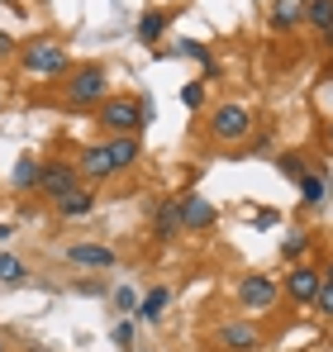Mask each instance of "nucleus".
Listing matches in <instances>:
<instances>
[{
    "instance_id": "nucleus-1",
    "label": "nucleus",
    "mask_w": 333,
    "mask_h": 352,
    "mask_svg": "<svg viewBox=\"0 0 333 352\" xmlns=\"http://www.w3.org/2000/svg\"><path fill=\"white\" fill-rule=\"evenodd\" d=\"M67 100L72 105H100L105 100V67H96V62L76 67L72 81H67Z\"/></svg>"
},
{
    "instance_id": "nucleus-2",
    "label": "nucleus",
    "mask_w": 333,
    "mask_h": 352,
    "mask_svg": "<svg viewBox=\"0 0 333 352\" xmlns=\"http://www.w3.org/2000/svg\"><path fill=\"white\" fill-rule=\"evenodd\" d=\"M100 124L114 129V133H138L143 129V105L133 96H114V100L100 105Z\"/></svg>"
},
{
    "instance_id": "nucleus-3",
    "label": "nucleus",
    "mask_w": 333,
    "mask_h": 352,
    "mask_svg": "<svg viewBox=\"0 0 333 352\" xmlns=\"http://www.w3.org/2000/svg\"><path fill=\"white\" fill-rule=\"evenodd\" d=\"M24 67L39 72V76H62L67 72V48L53 43V38H39V43L24 48Z\"/></svg>"
},
{
    "instance_id": "nucleus-4",
    "label": "nucleus",
    "mask_w": 333,
    "mask_h": 352,
    "mask_svg": "<svg viewBox=\"0 0 333 352\" xmlns=\"http://www.w3.org/2000/svg\"><path fill=\"white\" fill-rule=\"evenodd\" d=\"M39 190H43L53 205H62L67 195H76V190H81V172H76V167L53 162V167H43V176H39Z\"/></svg>"
},
{
    "instance_id": "nucleus-5",
    "label": "nucleus",
    "mask_w": 333,
    "mask_h": 352,
    "mask_svg": "<svg viewBox=\"0 0 333 352\" xmlns=\"http://www.w3.org/2000/svg\"><path fill=\"white\" fill-rule=\"evenodd\" d=\"M210 129H215V138H224V143H243L248 129H253V115H248L243 105H219Z\"/></svg>"
},
{
    "instance_id": "nucleus-6",
    "label": "nucleus",
    "mask_w": 333,
    "mask_h": 352,
    "mask_svg": "<svg viewBox=\"0 0 333 352\" xmlns=\"http://www.w3.org/2000/svg\"><path fill=\"white\" fill-rule=\"evenodd\" d=\"M215 343H219L224 352H257L262 348V333H257L253 324H219Z\"/></svg>"
},
{
    "instance_id": "nucleus-7",
    "label": "nucleus",
    "mask_w": 333,
    "mask_h": 352,
    "mask_svg": "<svg viewBox=\"0 0 333 352\" xmlns=\"http://www.w3.org/2000/svg\"><path fill=\"white\" fill-rule=\"evenodd\" d=\"M238 300H243L248 309H272V305H277V281H272V276H243Z\"/></svg>"
},
{
    "instance_id": "nucleus-8",
    "label": "nucleus",
    "mask_w": 333,
    "mask_h": 352,
    "mask_svg": "<svg viewBox=\"0 0 333 352\" xmlns=\"http://www.w3.org/2000/svg\"><path fill=\"white\" fill-rule=\"evenodd\" d=\"M210 224H215V200L186 195L181 200V229H210Z\"/></svg>"
},
{
    "instance_id": "nucleus-9",
    "label": "nucleus",
    "mask_w": 333,
    "mask_h": 352,
    "mask_svg": "<svg viewBox=\"0 0 333 352\" xmlns=\"http://www.w3.org/2000/svg\"><path fill=\"white\" fill-rule=\"evenodd\" d=\"M286 291H290V300L310 305V300L319 295V272H314V267H290V276H286Z\"/></svg>"
},
{
    "instance_id": "nucleus-10",
    "label": "nucleus",
    "mask_w": 333,
    "mask_h": 352,
    "mask_svg": "<svg viewBox=\"0 0 333 352\" xmlns=\"http://www.w3.org/2000/svg\"><path fill=\"white\" fill-rule=\"evenodd\" d=\"M67 262H76V267H114V252L105 243H72Z\"/></svg>"
},
{
    "instance_id": "nucleus-11",
    "label": "nucleus",
    "mask_w": 333,
    "mask_h": 352,
    "mask_svg": "<svg viewBox=\"0 0 333 352\" xmlns=\"http://www.w3.org/2000/svg\"><path fill=\"white\" fill-rule=\"evenodd\" d=\"M76 172L91 176V181H105V176H114V167H110V148H105V143L86 148V153H81V167H76Z\"/></svg>"
},
{
    "instance_id": "nucleus-12",
    "label": "nucleus",
    "mask_w": 333,
    "mask_h": 352,
    "mask_svg": "<svg viewBox=\"0 0 333 352\" xmlns=\"http://www.w3.org/2000/svg\"><path fill=\"white\" fill-rule=\"evenodd\" d=\"M105 148H110V167L114 172H129V167L138 162V138H133V133H119L114 143H105Z\"/></svg>"
},
{
    "instance_id": "nucleus-13",
    "label": "nucleus",
    "mask_w": 333,
    "mask_h": 352,
    "mask_svg": "<svg viewBox=\"0 0 333 352\" xmlns=\"http://www.w3.org/2000/svg\"><path fill=\"white\" fill-rule=\"evenodd\" d=\"M176 229H181V200H162V205H158V238L171 243Z\"/></svg>"
},
{
    "instance_id": "nucleus-14",
    "label": "nucleus",
    "mask_w": 333,
    "mask_h": 352,
    "mask_svg": "<svg viewBox=\"0 0 333 352\" xmlns=\"http://www.w3.org/2000/svg\"><path fill=\"white\" fill-rule=\"evenodd\" d=\"M57 210H62V219H81V214H91V210H96V195L81 186V190H76V195H67Z\"/></svg>"
},
{
    "instance_id": "nucleus-15",
    "label": "nucleus",
    "mask_w": 333,
    "mask_h": 352,
    "mask_svg": "<svg viewBox=\"0 0 333 352\" xmlns=\"http://www.w3.org/2000/svg\"><path fill=\"white\" fill-rule=\"evenodd\" d=\"M300 10H305V19H310L314 29L333 34V0H310V5H300Z\"/></svg>"
},
{
    "instance_id": "nucleus-16",
    "label": "nucleus",
    "mask_w": 333,
    "mask_h": 352,
    "mask_svg": "<svg viewBox=\"0 0 333 352\" xmlns=\"http://www.w3.org/2000/svg\"><path fill=\"white\" fill-rule=\"evenodd\" d=\"M171 305V291L166 286H158V291H148V300H143V309H138V319H148V324H158L162 319V309Z\"/></svg>"
},
{
    "instance_id": "nucleus-17",
    "label": "nucleus",
    "mask_w": 333,
    "mask_h": 352,
    "mask_svg": "<svg viewBox=\"0 0 333 352\" xmlns=\"http://www.w3.org/2000/svg\"><path fill=\"white\" fill-rule=\"evenodd\" d=\"M39 176H43V167H39L34 157H19V162H14V186H19V190L39 186Z\"/></svg>"
},
{
    "instance_id": "nucleus-18",
    "label": "nucleus",
    "mask_w": 333,
    "mask_h": 352,
    "mask_svg": "<svg viewBox=\"0 0 333 352\" xmlns=\"http://www.w3.org/2000/svg\"><path fill=\"white\" fill-rule=\"evenodd\" d=\"M29 272H24V262L19 257H10V252H0V286H19Z\"/></svg>"
},
{
    "instance_id": "nucleus-19",
    "label": "nucleus",
    "mask_w": 333,
    "mask_h": 352,
    "mask_svg": "<svg viewBox=\"0 0 333 352\" xmlns=\"http://www.w3.org/2000/svg\"><path fill=\"white\" fill-rule=\"evenodd\" d=\"M162 29H166V14H158V10L138 19V38H143V43H158V38H162Z\"/></svg>"
},
{
    "instance_id": "nucleus-20",
    "label": "nucleus",
    "mask_w": 333,
    "mask_h": 352,
    "mask_svg": "<svg viewBox=\"0 0 333 352\" xmlns=\"http://www.w3.org/2000/svg\"><path fill=\"white\" fill-rule=\"evenodd\" d=\"M300 19H305V10H300L295 0H281V5H277V14H272V24H277V29H295Z\"/></svg>"
},
{
    "instance_id": "nucleus-21",
    "label": "nucleus",
    "mask_w": 333,
    "mask_h": 352,
    "mask_svg": "<svg viewBox=\"0 0 333 352\" xmlns=\"http://www.w3.org/2000/svg\"><path fill=\"white\" fill-rule=\"evenodd\" d=\"M300 195H305V200H310V205H319V200H324V181H319V176H300Z\"/></svg>"
},
{
    "instance_id": "nucleus-22",
    "label": "nucleus",
    "mask_w": 333,
    "mask_h": 352,
    "mask_svg": "<svg viewBox=\"0 0 333 352\" xmlns=\"http://www.w3.org/2000/svg\"><path fill=\"white\" fill-rule=\"evenodd\" d=\"M181 100H186L191 110H200V105H205V86H200V81H191V86L181 91Z\"/></svg>"
},
{
    "instance_id": "nucleus-23",
    "label": "nucleus",
    "mask_w": 333,
    "mask_h": 352,
    "mask_svg": "<svg viewBox=\"0 0 333 352\" xmlns=\"http://www.w3.org/2000/svg\"><path fill=\"white\" fill-rule=\"evenodd\" d=\"M305 243H310L305 234H290L286 243H281V252H286V257H300V252H305Z\"/></svg>"
},
{
    "instance_id": "nucleus-24",
    "label": "nucleus",
    "mask_w": 333,
    "mask_h": 352,
    "mask_svg": "<svg viewBox=\"0 0 333 352\" xmlns=\"http://www.w3.org/2000/svg\"><path fill=\"white\" fill-rule=\"evenodd\" d=\"M281 176L300 181V176H305V162H300V157H281Z\"/></svg>"
},
{
    "instance_id": "nucleus-25",
    "label": "nucleus",
    "mask_w": 333,
    "mask_h": 352,
    "mask_svg": "<svg viewBox=\"0 0 333 352\" xmlns=\"http://www.w3.org/2000/svg\"><path fill=\"white\" fill-rule=\"evenodd\" d=\"M314 305H319L324 314H333V286H329V281H319V295H314Z\"/></svg>"
},
{
    "instance_id": "nucleus-26",
    "label": "nucleus",
    "mask_w": 333,
    "mask_h": 352,
    "mask_svg": "<svg viewBox=\"0 0 333 352\" xmlns=\"http://www.w3.org/2000/svg\"><path fill=\"white\" fill-rule=\"evenodd\" d=\"M114 343L129 348V343H133V324H119V329H114Z\"/></svg>"
},
{
    "instance_id": "nucleus-27",
    "label": "nucleus",
    "mask_w": 333,
    "mask_h": 352,
    "mask_svg": "<svg viewBox=\"0 0 333 352\" xmlns=\"http://www.w3.org/2000/svg\"><path fill=\"white\" fill-rule=\"evenodd\" d=\"M114 305H119V309H133V305H138V295H133V291H129V286H124V291L114 295Z\"/></svg>"
},
{
    "instance_id": "nucleus-28",
    "label": "nucleus",
    "mask_w": 333,
    "mask_h": 352,
    "mask_svg": "<svg viewBox=\"0 0 333 352\" xmlns=\"http://www.w3.org/2000/svg\"><path fill=\"white\" fill-rule=\"evenodd\" d=\"M10 53H14V38H10V34L0 29V58H10Z\"/></svg>"
},
{
    "instance_id": "nucleus-29",
    "label": "nucleus",
    "mask_w": 333,
    "mask_h": 352,
    "mask_svg": "<svg viewBox=\"0 0 333 352\" xmlns=\"http://www.w3.org/2000/svg\"><path fill=\"white\" fill-rule=\"evenodd\" d=\"M319 281H329V286H333V262L324 267V272H319Z\"/></svg>"
},
{
    "instance_id": "nucleus-30",
    "label": "nucleus",
    "mask_w": 333,
    "mask_h": 352,
    "mask_svg": "<svg viewBox=\"0 0 333 352\" xmlns=\"http://www.w3.org/2000/svg\"><path fill=\"white\" fill-rule=\"evenodd\" d=\"M0 238H10V224H0Z\"/></svg>"
},
{
    "instance_id": "nucleus-31",
    "label": "nucleus",
    "mask_w": 333,
    "mask_h": 352,
    "mask_svg": "<svg viewBox=\"0 0 333 352\" xmlns=\"http://www.w3.org/2000/svg\"><path fill=\"white\" fill-rule=\"evenodd\" d=\"M329 143H333V124H329Z\"/></svg>"
},
{
    "instance_id": "nucleus-32",
    "label": "nucleus",
    "mask_w": 333,
    "mask_h": 352,
    "mask_svg": "<svg viewBox=\"0 0 333 352\" xmlns=\"http://www.w3.org/2000/svg\"><path fill=\"white\" fill-rule=\"evenodd\" d=\"M0 352H5V348H0Z\"/></svg>"
}]
</instances>
